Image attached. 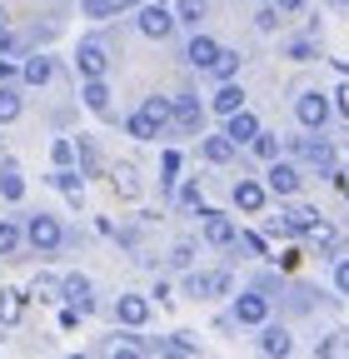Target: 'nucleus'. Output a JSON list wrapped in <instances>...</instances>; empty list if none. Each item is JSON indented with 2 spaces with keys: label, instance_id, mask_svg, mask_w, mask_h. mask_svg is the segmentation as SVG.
<instances>
[{
  "label": "nucleus",
  "instance_id": "obj_24",
  "mask_svg": "<svg viewBox=\"0 0 349 359\" xmlns=\"http://www.w3.org/2000/svg\"><path fill=\"white\" fill-rule=\"evenodd\" d=\"M210 70L220 75V80H235V75H240V50H225V45H220V55H214Z\"/></svg>",
  "mask_w": 349,
  "mask_h": 359
},
{
  "label": "nucleus",
  "instance_id": "obj_22",
  "mask_svg": "<svg viewBox=\"0 0 349 359\" xmlns=\"http://www.w3.org/2000/svg\"><path fill=\"white\" fill-rule=\"evenodd\" d=\"M85 105H90L95 115H110V90H105V80H85Z\"/></svg>",
  "mask_w": 349,
  "mask_h": 359
},
{
  "label": "nucleus",
  "instance_id": "obj_37",
  "mask_svg": "<svg viewBox=\"0 0 349 359\" xmlns=\"http://www.w3.org/2000/svg\"><path fill=\"white\" fill-rule=\"evenodd\" d=\"M170 349H174V354H195V339H190V334H174Z\"/></svg>",
  "mask_w": 349,
  "mask_h": 359
},
{
  "label": "nucleus",
  "instance_id": "obj_9",
  "mask_svg": "<svg viewBox=\"0 0 349 359\" xmlns=\"http://www.w3.org/2000/svg\"><path fill=\"white\" fill-rule=\"evenodd\" d=\"M60 299H70V309H80V314H90V309H95V299H90V280H85V275H65V280H60Z\"/></svg>",
  "mask_w": 349,
  "mask_h": 359
},
{
  "label": "nucleus",
  "instance_id": "obj_18",
  "mask_svg": "<svg viewBox=\"0 0 349 359\" xmlns=\"http://www.w3.org/2000/svg\"><path fill=\"white\" fill-rule=\"evenodd\" d=\"M210 105H214V115H235V110L245 105V90H240L235 80H225V85H220V95H214Z\"/></svg>",
  "mask_w": 349,
  "mask_h": 359
},
{
  "label": "nucleus",
  "instance_id": "obj_39",
  "mask_svg": "<svg viewBox=\"0 0 349 359\" xmlns=\"http://www.w3.org/2000/svg\"><path fill=\"white\" fill-rule=\"evenodd\" d=\"M254 25H259V30H275V25H280V15H275V11H259V15H254Z\"/></svg>",
  "mask_w": 349,
  "mask_h": 359
},
{
  "label": "nucleus",
  "instance_id": "obj_5",
  "mask_svg": "<svg viewBox=\"0 0 349 359\" xmlns=\"http://www.w3.org/2000/svg\"><path fill=\"white\" fill-rule=\"evenodd\" d=\"M299 185H304V180H299V170L294 165H285V160H270V175H265V190H275V195H299Z\"/></svg>",
  "mask_w": 349,
  "mask_h": 359
},
{
  "label": "nucleus",
  "instance_id": "obj_36",
  "mask_svg": "<svg viewBox=\"0 0 349 359\" xmlns=\"http://www.w3.org/2000/svg\"><path fill=\"white\" fill-rule=\"evenodd\" d=\"M75 160V145L70 140H55V165H70Z\"/></svg>",
  "mask_w": 349,
  "mask_h": 359
},
{
  "label": "nucleus",
  "instance_id": "obj_3",
  "mask_svg": "<svg viewBox=\"0 0 349 359\" xmlns=\"http://www.w3.org/2000/svg\"><path fill=\"white\" fill-rule=\"evenodd\" d=\"M25 240H30L35 250H60L65 230H60V219H50V215H35V219H25Z\"/></svg>",
  "mask_w": 349,
  "mask_h": 359
},
{
  "label": "nucleus",
  "instance_id": "obj_32",
  "mask_svg": "<svg viewBox=\"0 0 349 359\" xmlns=\"http://www.w3.org/2000/svg\"><path fill=\"white\" fill-rule=\"evenodd\" d=\"M20 240H25V235L15 230V224H11V219H0V255H15V250H20Z\"/></svg>",
  "mask_w": 349,
  "mask_h": 359
},
{
  "label": "nucleus",
  "instance_id": "obj_23",
  "mask_svg": "<svg viewBox=\"0 0 349 359\" xmlns=\"http://www.w3.org/2000/svg\"><path fill=\"white\" fill-rule=\"evenodd\" d=\"M30 299H35V304H55V299H60V280H50V275H40V280L30 285Z\"/></svg>",
  "mask_w": 349,
  "mask_h": 359
},
{
  "label": "nucleus",
  "instance_id": "obj_1",
  "mask_svg": "<svg viewBox=\"0 0 349 359\" xmlns=\"http://www.w3.org/2000/svg\"><path fill=\"white\" fill-rule=\"evenodd\" d=\"M140 35H150V40H170V30L174 25H180V20H174V11H165L160 6V0H150V6H140Z\"/></svg>",
  "mask_w": 349,
  "mask_h": 359
},
{
  "label": "nucleus",
  "instance_id": "obj_17",
  "mask_svg": "<svg viewBox=\"0 0 349 359\" xmlns=\"http://www.w3.org/2000/svg\"><path fill=\"white\" fill-rule=\"evenodd\" d=\"M259 349H265V354H289L294 339H289L285 325H265V334H259Z\"/></svg>",
  "mask_w": 349,
  "mask_h": 359
},
{
  "label": "nucleus",
  "instance_id": "obj_8",
  "mask_svg": "<svg viewBox=\"0 0 349 359\" xmlns=\"http://www.w3.org/2000/svg\"><path fill=\"white\" fill-rule=\"evenodd\" d=\"M235 320H240V325H265V320H270V299L259 294V290L240 294V299H235Z\"/></svg>",
  "mask_w": 349,
  "mask_h": 359
},
{
  "label": "nucleus",
  "instance_id": "obj_12",
  "mask_svg": "<svg viewBox=\"0 0 349 359\" xmlns=\"http://www.w3.org/2000/svg\"><path fill=\"white\" fill-rule=\"evenodd\" d=\"M225 120H230V125H225V135H230V140H235V145H249V140H254V135H259V120H254V115H249L245 105H240L235 115H225Z\"/></svg>",
  "mask_w": 349,
  "mask_h": 359
},
{
  "label": "nucleus",
  "instance_id": "obj_29",
  "mask_svg": "<svg viewBox=\"0 0 349 359\" xmlns=\"http://www.w3.org/2000/svg\"><path fill=\"white\" fill-rule=\"evenodd\" d=\"M115 190H120L125 200H135V195H140V180H135V170H130V165L115 170Z\"/></svg>",
  "mask_w": 349,
  "mask_h": 359
},
{
  "label": "nucleus",
  "instance_id": "obj_26",
  "mask_svg": "<svg viewBox=\"0 0 349 359\" xmlns=\"http://www.w3.org/2000/svg\"><path fill=\"white\" fill-rule=\"evenodd\" d=\"M50 185H55V190H65V195L80 205V175H75V170H65V165H60V170L50 175Z\"/></svg>",
  "mask_w": 349,
  "mask_h": 359
},
{
  "label": "nucleus",
  "instance_id": "obj_10",
  "mask_svg": "<svg viewBox=\"0 0 349 359\" xmlns=\"http://www.w3.org/2000/svg\"><path fill=\"white\" fill-rule=\"evenodd\" d=\"M265 200H270V190L259 185V180H240V185H235V210H245V215H259Z\"/></svg>",
  "mask_w": 349,
  "mask_h": 359
},
{
  "label": "nucleus",
  "instance_id": "obj_14",
  "mask_svg": "<svg viewBox=\"0 0 349 359\" xmlns=\"http://www.w3.org/2000/svg\"><path fill=\"white\" fill-rule=\"evenodd\" d=\"M170 120H174V125H185V130H200V100H195V95L170 100Z\"/></svg>",
  "mask_w": 349,
  "mask_h": 359
},
{
  "label": "nucleus",
  "instance_id": "obj_34",
  "mask_svg": "<svg viewBox=\"0 0 349 359\" xmlns=\"http://www.w3.org/2000/svg\"><path fill=\"white\" fill-rule=\"evenodd\" d=\"M310 240H315L320 250H334V245H339V235H334V224H315V230H310Z\"/></svg>",
  "mask_w": 349,
  "mask_h": 359
},
{
  "label": "nucleus",
  "instance_id": "obj_33",
  "mask_svg": "<svg viewBox=\"0 0 349 359\" xmlns=\"http://www.w3.org/2000/svg\"><path fill=\"white\" fill-rule=\"evenodd\" d=\"M145 115H150L155 125H170V100H165V95H150V100H145Z\"/></svg>",
  "mask_w": 349,
  "mask_h": 359
},
{
  "label": "nucleus",
  "instance_id": "obj_38",
  "mask_svg": "<svg viewBox=\"0 0 349 359\" xmlns=\"http://www.w3.org/2000/svg\"><path fill=\"white\" fill-rule=\"evenodd\" d=\"M289 55H294V60H310V55H315V45H310V40H294V45H289Z\"/></svg>",
  "mask_w": 349,
  "mask_h": 359
},
{
  "label": "nucleus",
  "instance_id": "obj_27",
  "mask_svg": "<svg viewBox=\"0 0 349 359\" xmlns=\"http://www.w3.org/2000/svg\"><path fill=\"white\" fill-rule=\"evenodd\" d=\"M11 120H20V95L11 85H0V125H11Z\"/></svg>",
  "mask_w": 349,
  "mask_h": 359
},
{
  "label": "nucleus",
  "instance_id": "obj_2",
  "mask_svg": "<svg viewBox=\"0 0 349 359\" xmlns=\"http://www.w3.org/2000/svg\"><path fill=\"white\" fill-rule=\"evenodd\" d=\"M294 115H299L304 130H324V120H329V95H320V90H304V95L294 100Z\"/></svg>",
  "mask_w": 349,
  "mask_h": 359
},
{
  "label": "nucleus",
  "instance_id": "obj_30",
  "mask_svg": "<svg viewBox=\"0 0 349 359\" xmlns=\"http://www.w3.org/2000/svg\"><path fill=\"white\" fill-rule=\"evenodd\" d=\"M190 290H195V294H230V275H205V280H195Z\"/></svg>",
  "mask_w": 349,
  "mask_h": 359
},
{
  "label": "nucleus",
  "instance_id": "obj_19",
  "mask_svg": "<svg viewBox=\"0 0 349 359\" xmlns=\"http://www.w3.org/2000/svg\"><path fill=\"white\" fill-rule=\"evenodd\" d=\"M20 75H25V85H50V80H55V65H50L46 55H30V60L20 65Z\"/></svg>",
  "mask_w": 349,
  "mask_h": 359
},
{
  "label": "nucleus",
  "instance_id": "obj_7",
  "mask_svg": "<svg viewBox=\"0 0 349 359\" xmlns=\"http://www.w3.org/2000/svg\"><path fill=\"white\" fill-rule=\"evenodd\" d=\"M115 320L130 325V330H140V325L150 320V299H145V294H120V299H115Z\"/></svg>",
  "mask_w": 349,
  "mask_h": 359
},
{
  "label": "nucleus",
  "instance_id": "obj_31",
  "mask_svg": "<svg viewBox=\"0 0 349 359\" xmlns=\"http://www.w3.org/2000/svg\"><path fill=\"white\" fill-rule=\"evenodd\" d=\"M249 150H254L259 160H280V140H275V135H265V130H259L254 140H249Z\"/></svg>",
  "mask_w": 349,
  "mask_h": 359
},
{
  "label": "nucleus",
  "instance_id": "obj_21",
  "mask_svg": "<svg viewBox=\"0 0 349 359\" xmlns=\"http://www.w3.org/2000/svg\"><path fill=\"white\" fill-rule=\"evenodd\" d=\"M0 195H6L11 205L25 195V180H20V170H15V160H6V170H0Z\"/></svg>",
  "mask_w": 349,
  "mask_h": 359
},
{
  "label": "nucleus",
  "instance_id": "obj_20",
  "mask_svg": "<svg viewBox=\"0 0 349 359\" xmlns=\"http://www.w3.org/2000/svg\"><path fill=\"white\" fill-rule=\"evenodd\" d=\"M299 155L310 160L315 170H334V150H329L324 140H299Z\"/></svg>",
  "mask_w": 349,
  "mask_h": 359
},
{
  "label": "nucleus",
  "instance_id": "obj_41",
  "mask_svg": "<svg viewBox=\"0 0 349 359\" xmlns=\"http://www.w3.org/2000/svg\"><path fill=\"white\" fill-rule=\"evenodd\" d=\"M275 6H280V11H299V6H304V0H275Z\"/></svg>",
  "mask_w": 349,
  "mask_h": 359
},
{
  "label": "nucleus",
  "instance_id": "obj_25",
  "mask_svg": "<svg viewBox=\"0 0 349 359\" xmlns=\"http://www.w3.org/2000/svg\"><path fill=\"white\" fill-rule=\"evenodd\" d=\"M125 130H130V135H135V140H155V130H160V125H155V120H150L145 110H135V115H130V120H125Z\"/></svg>",
  "mask_w": 349,
  "mask_h": 359
},
{
  "label": "nucleus",
  "instance_id": "obj_4",
  "mask_svg": "<svg viewBox=\"0 0 349 359\" xmlns=\"http://www.w3.org/2000/svg\"><path fill=\"white\" fill-rule=\"evenodd\" d=\"M105 65H110V55H105L100 40H85L80 50H75V70H80L85 80H105Z\"/></svg>",
  "mask_w": 349,
  "mask_h": 359
},
{
  "label": "nucleus",
  "instance_id": "obj_42",
  "mask_svg": "<svg viewBox=\"0 0 349 359\" xmlns=\"http://www.w3.org/2000/svg\"><path fill=\"white\" fill-rule=\"evenodd\" d=\"M11 70H15L11 60H0V80H11Z\"/></svg>",
  "mask_w": 349,
  "mask_h": 359
},
{
  "label": "nucleus",
  "instance_id": "obj_15",
  "mask_svg": "<svg viewBox=\"0 0 349 359\" xmlns=\"http://www.w3.org/2000/svg\"><path fill=\"white\" fill-rule=\"evenodd\" d=\"M200 150H205L210 165H230V160H235V140H230V135H205Z\"/></svg>",
  "mask_w": 349,
  "mask_h": 359
},
{
  "label": "nucleus",
  "instance_id": "obj_35",
  "mask_svg": "<svg viewBox=\"0 0 349 359\" xmlns=\"http://www.w3.org/2000/svg\"><path fill=\"white\" fill-rule=\"evenodd\" d=\"M334 290H339V294H349V259H339V264H334Z\"/></svg>",
  "mask_w": 349,
  "mask_h": 359
},
{
  "label": "nucleus",
  "instance_id": "obj_16",
  "mask_svg": "<svg viewBox=\"0 0 349 359\" xmlns=\"http://www.w3.org/2000/svg\"><path fill=\"white\" fill-rule=\"evenodd\" d=\"M20 320H25V294L0 290V325H20Z\"/></svg>",
  "mask_w": 349,
  "mask_h": 359
},
{
  "label": "nucleus",
  "instance_id": "obj_28",
  "mask_svg": "<svg viewBox=\"0 0 349 359\" xmlns=\"http://www.w3.org/2000/svg\"><path fill=\"white\" fill-rule=\"evenodd\" d=\"M174 20L200 25V20H205V0H174Z\"/></svg>",
  "mask_w": 349,
  "mask_h": 359
},
{
  "label": "nucleus",
  "instance_id": "obj_40",
  "mask_svg": "<svg viewBox=\"0 0 349 359\" xmlns=\"http://www.w3.org/2000/svg\"><path fill=\"white\" fill-rule=\"evenodd\" d=\"M334 185H339V195L349 200V170H334Z\"/></svg>",
  "mask_w": 349,
  "mask_h": 359
},
{
  "label": "nucleus",
  "instance_id": "obj_13",
  "mask_svg": "<svg viewBox=\"0 0 349 359\" xmlns=\"http://www.w3.org/2000/svg\"><path fill=\"white\" fill-rule=\"evenodd\" d=\"M214 55H220V45H214L210 35H195V40H190V50H185V60H190L195 70H210Z\"/></svg>",
  "mask_w": 349,
  "mask_h": 359
},
{
  "label": "nucleus",
  "instance_id": "obj_11",
  "mask_svg": "<svg viewBox=\"0 0 349 359\" xmlns=\"http://www.w3.org/2000/svg\"><path fill=\"white\" fill-rule=\"evenodd\" d=\"M200 219H205V240H210V245H235V240H240L235 224H230L220 210H200Z\"/></svg>",
  "mask_w": 349,
  "mask_h": 359
},
{
  "label": "nucleus",
  "instance_id": "obj_6",
  "mask_svg": "<svg viewBox=\"0 0 349 359\" xmlns=\"http://www.w3.org/2000/svg\"><path fill=\"white\" fill-rule=\"evenodd\" d=\"M315 224H320V210H310V205H289V210L280 215L275 230H280V235H310Z\"/></svg>",
  "mask_w": 349,
  "mask_h": 359
}]
</instances>
